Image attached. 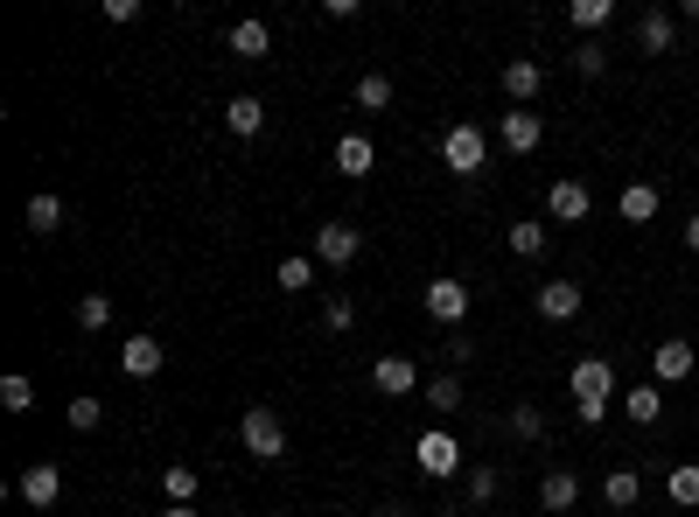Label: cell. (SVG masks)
Here are the masks:
<instances>
[{"label": "cell", "instance_id": "6da1fadb", "mask_svg": "<svg viewBox=\"0 0 699 517\" xmlns=\"http://www.w3.org/2000/svg\"><path fill=\"white\" fill-rule=\"evenodd\" d=\"M238 440H245V454H252V462H280V454H288V427H280L267 406H245Z\"/></svg>", "mask_w": 699, "mask_h": 517}, {"label": "cell", "instance_id": "7a4b0ae2", "mask_svg": "<svg viewBox=\"0 0 699 517\" xmlns=\"http://www.w3.org/2000/svg\"><path fill=\"white\" fill-rule=\"evenodd\" d=\"M413 462H420V475L448 483V475H462V440L448 434V427H427L420 440H413Z\"/></svg>", "mask_w": 699, "mask_h": 517}, {"label": "cell", "instance_id": "3957f363", "mask_svg": "<svg viewBox=\"0 0 699 517\" xmlns=\"http://www.w3.org/2000/svg\"><path fill=\"white\" fill-rule=\"evenodd\" d=\"M489 161V141H483V126H448L441 133V168H455V176H476V168Z\"/></svg>", "mask_w": 699, "mask_h": 517}, {"label": "cell", "instance_id": "277c9868", "mask_svg": "<svg viewBox=\"0 0 699 517\" xmlns=\"http://www.w3.org/2000/svg\"><path fill=\"white\" fill-rule=\"evenodd\" d=\"M357 252H364V232H357V224H315V266L343 273V266H357Z\"/></svg>", "mask_w": 699, "mask_h": 517}, {"label": "cell", "instance_id": "5b68a950", "mask_svg": "<svg viewBox=\"0 0 699 517\" xmlns=\"http://www.w3.org/2000/svg\"><path fill=\"white\" fill-rule=\"evenodd\" d=\"M371 392L377 398H413V392H420V363H413V357H377L371 363Z\"/></svg>", "mask_w": 699, "mask_h": 517}, {"label": "cell", "instance_id": "8992f818", "mask_svg": "<svg viewBox=\"0 0 699 517\" xmlns=\"http://www.w3.org/2000/svg\"><path fill=\"white\" fill-rule=\"evenodd\" d=\"M427 315L448 322V329H462L469 322V280H427Z\"/></svg>", "mask_w": 699, "mask_h": 517}, {"label": "cell", "instance_id": "52a82bcc", "mask_svg": "<svg viewBox=\"0 0 699 517\" xmlns=\"http://www.w3.org/2000/svg\"><path fill=\"white\" fill-rule=\"evenodd\" d=\"M588 210H595L588 182H574V176H566V182H553V189H545V217H553V224H580Z\"/></svg>", "mask_w": 699, "mask_h": 517}, {"label": "cell", "instance_id": "ba28073f", "mask_svg": "<svg viewBox=\"0 0 699 517\" xmlns=\"http://www.w3.org/2000/svg\"><path fill=\"white\" fill-rule=\"evenodd\" d=\"M692 342L686 336H665L657 342V357H651V385H678V378H692Z\"/></svg>", "mask_w": 699, "mask_h": 517}, {"label": "cell", "instance_id": "9c48e42d", "mask_svg": "<svg viewBox=\"0 0 699 517\" xmlns=\"http://www.w3.org/2000/svg\"><path fill=\"white\" fill-rule=\"evenodd\" d=\"M161 363H168L161 336H126V342H120V371H126V378H161Z\"/></svg>", "mask_w": 699, "mask_h": 517}, {"label": "cell", "instance_id": "30bf717a", "mask_svg": "<svg viewBox=\"0 0 699 517\" xmlns=\"http://www.w3.org/2000/svg\"><path fill=\"white\" fill-rule=\"evenodd\" d=\"M22 504H35V510H56V496H64V469L56 462H35V469H22Z\"/></svg>", "mask_w": 699, "mask_h": 517}, {"label": "cell", "instance_id": "8fae6325", "mask_svg": "<svg viewBox=\"0 0 699 517\" xmlns=\"http://www.w3.org/2000/svg\"><path fill=\"white\" fill-rule=\"evenodd\" d=\"M566 385H574V398H616V392H622V385H616V371H609L601 357H580Z\"/></svg>", "mask_w": 699, "mask_h": 517}, {"label": "cell", "instance_id": "7c38bea8", "mask_svg": "<svg viewBox=\"0 0 699 517\" xmlns=\"http://www.w3.org/2000/svg\"><path fill=\"white\" fill-rule=\"evenodd\" d=\"M532 301H539L545 322H574V315H580V286H574V280H539Z\"/></svg>", "mask_w": 699, "mask_h": 517}, {"label": "cell", "instance_id": "4fadbf2b", "mask_svg": "<svg viewBox=\"0 0 699 517\" xmlns=\"http://www.w3.org/2000/svg\"><path fill=\"white\" fill-rule=\"evenodd\" d=\"M377 168V147L364 141V133H343V141H336V176H350V182H364Z\"/></svg>", "mask_w": 699, "mask_h": 517}, {"label": "cell", "instance_id": "5bb4252c", "mask_svg": "<svg viewBox=\"0 0 699 517\" xmlns=\"http://www.w3.org/2000/svg\"><path fill=\"white\" fill-rule=\"evenodd\" d=\"M504 147H511V155H532V147L545 141V120H539V112H504Z\"/></svg>", "mask_w": 699, "mask_h": 517}, {"label": "cell", "instance_id": "9a60e30c", "mask_svg": "<svg viewBox=\"0 0 699 517\" xmlns=\"http://www.w3.org/2000/svg\"><path fill=\"white\" fill-rule=\"evenodd\" d=\"M224 126H232L238 141H252V133L267 126V99H252V91H238V99L224 105Z\"/></svg>", "mask_w": 699, "mask_h": 517}, {"label": "cell", "instance_id": "2e32d148", "mask_svg": "<svg viewBox=\"0 0 699 517\" xmlns=\"http://www.w3.org/2000/svg\"><path fill=\"white\" fill-rule=\"evenodd\" d=\"M504 91H511L518 105H532L539 91H545V70L532 64V56H518V64H504Z\"/></svg>", "mask_w": 699, "mask_h": 517}, {"label": "cell", "instance_id": "e0dca14e", "mask_svg": "<svg viewBox=\"0 0 699 517\" xmlns=\"http://www.w3.org/2000/svg\"><path fill=\"white\" fill-rule=\"evenodd\" d=\"M636 496H644V475H636V469H609V475H601V504H609V510H630Z\"/></svg>", "mask_w": 699, "mask_h": 517}, {"label": "cell", "instance_id": "ac0fdd59", "mask_svg": "<svg viewBox=\"0 0 699 517\" xmlns=\"http://www.w3.org/2000/svg\"><path fill=\"white\" fill-rule=\"evenodd\" d=\"M539 504H545V510H574V504H580V475H574V469H553V475L539 483Z\"/></svg>", "mask_w": 699, "mask_h": 517}, {"label": "cell", "instance_id": "d6986e66", "mask_svg": "<svg viewBox=\"0 0 699 517\" xmlns=\"http://www.w3.org/2000/svg\"><path fill=\"white\" fill-rule=\"evenodd\" d=\"M273 286H280V294H308V286H315V252L280 259V266H273Z\"/></svg>", "mask_w": 699, "mask_h": 517}, {"label": "cell", "instance_id": "ffe728a7", "mask_svg": "<svg viewBox=\"0 0 699 517\" xmlns=\"http://www.w3.org/2000/svg\"><path fill=\"white\" fill-rule=\"evenodd\" d=\"M636 43H644L651 56H665V49L678 43V22H672V14H665V8H651V14H644V22H636Z\"/></svg>", "mask_w": 699, "mask_h": 517}, {"label": "cell", "instance_id": "44dd1931", "mask_svg": "<svg viewBox=\"0 0 699 517\" xmlns=\"http://www.w3.org/2000/svg\"><path fill=\"white\" fill-rule=\"evenodd\" d=\"M22 217H29V232H35V238L64 232V196H49V189H43V196H29V210H22Z\"/></svg>", "mask_w": 699, "mask_h": 517}, {"label": "cell", "instance_id": "7402d4cb", "mask_svg": "<svg viewBox=\"0 0 699 517\" xmlns=\"http://www.w3.org/2000/svg\"><path fill=\"white\" fill-rule=\"evenodd\" d=\"M232 56H273V29L267 22H232Z\"/></svg>", "mask_w": 699, "mask_h": 517}, {"label": "cell", "instance_id": "603a6c76", "mask_svg": "<svg viewBox=\"0 0 699 517\" xmlns=\"http://www.w3.org/2000/svg\"><path fill=\"white\" fill-rule=\"evenodd\" d=\"M622 413H630L636 427H657V419H665V392H657V385H636V392H622Z\"/></svg>", "mask_w": 699, "mask_h": 517}, {"label": "cell", "instance_id": "cb8c5ba5", "mask_svg": "<svg viewBox=\"0 0 699 517\" xmlns=\"http://www.w3.org/2000/svg\"><path fill=\"white\" fill-rule=\"evenodd\" d=\"M616 210H622V224H651V217H657V189H651V182H630V189L616 196Z\"/></svg>", "mask_w": 699, "mask_h": 517}, {"label": "cell", "instance_id": "d4e9b609", "mask_svg": "<svg viewBox=\"0 0 699 517\" xmlns=\"http://www.w3.org/2000/svg\"><path fill=\"white\" fill-rule=\"evenodd\" d=\"M566 22H574L580 35H595V29L616 22V0H574V8H566Z\"/></svg>", "mask_w": 699, "mask_h": 517}, {"label": "cell", "instance_id": "484cf974", "mask_svg": "<svg viewBox=\"0 0 699 517\" xmlns=\"http://www.w3.org/2000/svg\"><path fill=\"white\" fill-rule=\"evenodd\" d=\"M70 427H78V434H91V427H105V398H91V392H78V398H70Z\"/></svg>", "mask_w": 699, "mask_h": 517}, {"label": "cell", "instance_id": "4316f807", "mask_svg": "<svg viewBox=\"0 0 699 517\" xmlns=\"http://www.w3.org/2000/svg\"><path fill=\"white\" fill-rule=\"evenodd\" d=\"M357 105H364V112H385V105H392V78H385V70L357 78Z\"/></svg>", "mask_w": 699, "mask_h": 517}, {"label": "cell", "instance_id": "83f0119b", "mask_svg": "<svg viewBox=\"0 0 699 517\" xmlns=\"http://www.w3.org/2000/svg\"><path fill=\"white\" fill-rule=\"evenodd\" d=\"M665 496L692 510V504H699V469H692V462H686V469H672V475H665Z\"/></svg>", "mask_w": 699, "mask_h": 517}, {"label": "cell", "instance_id": "f1b7e54d", "mask_svg": "<svg viewBox=\"0 0 699 517\" xmlns=\"http://www.w3.org/2000/svg\"><path fill=\"white\" fill-rule=\"evenodd\" d=\"M0 406H8V413H29V406H35V385H29L22 371H8V378H0Z\"/></svg>", "mask_w": 699, "mask_h": 517}, {"label": "cell", "instance_id": "f546056e", "mask_svg": "<svg viewBox=\"0 0 699 517\" xmlns=\"http://www.w3.org/2000/svg\"><path fill=\"white\" fill-rule=\"evenodd\" d=\"M420 398L433 413H455L462 406V378H433V385H420Z\"/></svg>", "mask_w": 699, "mask_h": 517}, {"label": "cell", "instance_id": "4dcf8cb0", "mask_svg": "<svg viewBox=\"0 0 699 517\" xmlns=\"http://www.w3.org/2000/svg\"><path fill=\"white\" fill-rule=\"evenodd\" d=\"M161 496H168V504H189V496H196V469H182V462H176V469L161 475Z\"/></svg>", "mask_w": 699, "mask_h": 517}, {"label": "cell", "instance_id": "1f68e13d", "mask_svg": "<svg viewBox=\"0 0 699 517\" xmlns=\"http://www.w3.org/2000/svg\"><path fill=\"white\" fill-rule=\"evenodd\" d=\"M511 252L518 259H539L545 252V224H511Z\"/></svg>", "mask_w": 699, "mask_h": 517}, {"label": "cell", "instance_id": "d6a6232c", "mask_svg": "<svg viewBox=\"0 0 699 517\" xmlns=\"http://www.w3.org/2000/svg\"><path fill=\"white\" fill-rule=\"evenodd\" d=\"M78 322H84V329H112V301L105 294H84L78 301Z\"/></svg>", "mask_w": 699, "mask_h": 517}, {"label": "cell", "instance_id": "836d02e7", "mask_svg": "<svg viewBox=\"0 0 699 517\" xmlns=\"http://www.w3.org/2000/svg\"><path fill=\"white\" fill-rule=\"evenodd\" d=\"M350 322H357V308H350V294H329V301H323V329H336V336H343Z\"/></svg>", "mask_w": 699, "mask_h": 517}, {"label": "cell", "instance_id": "e575fe53", "mask_svg": "<svg viewBox=\"0 0 699 517\" xmlns=\"http://www.w3.org/2000/svg\"><path fill=\"white\" fill-rule=\"evenodd\" d=\"M511 434H518V440H539V434H545V413H539V406H518V413H511Z\"/></svg>", "mask_w": 699, "mask_h": 517}, {"label": "cell", "instance_id": "d590c367", "mask_svg": "<svg viewBox=\"0 0 699 517\" xmlns=\"http://www.w3.org/2000/svg\"><path fill=\"white\" fill-rule=\"evenodd\" d=\"M574 70H580V78H601V70H609V56H601V43H580V49H574Z\"/></svg>", "mask_w": 699, "mask_h": 517}, {"label": "cell", "instance_id": "8d00e7d4", "mask_svg": "<svg viewBox=\"0 0 699 517\" xmlns=\"http://www.w3.org/2000/svg\"><path fill=\"white\" fill-rule=\"evenodd\" d=\"M497 496V469H469V504H489Z\"/></svg>", "mask_w": 699, "mask_h": 517}, {"label": "cell", "instance_id": "74e56055", "mask_svg": "<svg viewBox=\"0 0 699 517\" xmlns=\"http://www.w3.org/2000/svg\"><path fill=\"white\" fill-rule=\"evenodd\" d=\"M574 419L580 427H601V419H609V398H574Z\"/></svg>", "mask_w": 699, "mask_h": 517}, {"label": "cell", "instance_id": "f35d334b", "mask_svg": "<svg viewBox=\"0 0 699 517\" xmlns=\"http://www.w3.org/2000/svg\"><path fill=\"white\" fill-rule=\"evenodd\" d=\"M686 252H699V217H686Z\"/></svg>", "mask_w": 699, "mask_h": 517}, {"label": "cell", "instance_id": "ab89813d", "mask_svg": "<svg viewBox=\"0 0 699 517\" xmlns=\"http://www.w3.org/2000/svg\"><path fill=\"white\" fill-rule=\"evenodd\" d=\"M161 517H196V504H168V510H161Z\"/></svg>", "mask_w": 699, "mask_h": 517}, {"label": "cell", "instance_id": "60d3db41", "mask_svg": "<svg viewBox=\"0 0 699 517\" xmlns=\"http://www.w3.org/2000/svg\"><path fill=\"white\" fill-rule=\"evenodd\" d=\"M686 14H692V22H699V0H686Z\"/></svg>", "mask_w": 699, "mask_h": 517}, {"label": "cell", "instance_id": "b9f144b4", "mask_svg": "<svg viewBox=\"0 0 699 517\" xmlns=\"http://www.w3.org/2000/svg\"><path fill=\"white\" fill-rule=\"evenodd\" d=\"M441 517H448V510H441Z\"/></svg>", "mask_w": 699, "mask_h": 517}]
</instances>
